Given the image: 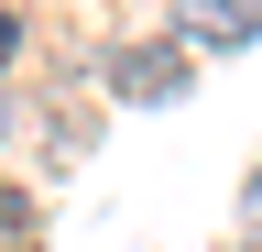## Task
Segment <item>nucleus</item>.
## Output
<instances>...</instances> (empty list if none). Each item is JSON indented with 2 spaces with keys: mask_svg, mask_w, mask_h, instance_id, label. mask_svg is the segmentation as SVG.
Returning a JSON list of instances; mask_svg holds the SVG:
<instances>
[{
  "mask_svg": "<svg viewBox=\"0 0 262 252\" xmlns=\"http://www.w3.org/2000/svg\"><path fill=\"white\" fill-rule=\"evenodd\" d=\"M186 88V44H131L120 55V99H175Z\"/></svg>",
  "mask_w": 262,
  "mask_h": 252,
  "instance_id": "obj_1",
  "label": "nucleus"
},
{
  "mask_svg": "<svg viewBox=\"0 0 262 252\" xmlns=\"http://www.w3.org/2000/svg\"><path fill=\"white\" fill-rule=\"evenodd\" d=\"M251 33H262L251 0H186V44H219L229 55V44H251Z\"/></svg>",
  "mask_w": 262,
  "mask_h": 252,
  "instance_id": "obj_2",
  "label": "nucleus"
},
{
  "mask_svg": "<svg viewBox=\"0 0 262 252\" xmlns=\"http://www.w3.org/2000/svg\"><path fill=\"white\" fill-rule=\"evenodd\" d=\"M11 44H22V22H11V11H0V66H11Z\"/></svg>",
  "mask_w": 262,
  "mask_h": 252,
  "instance_id": "obj_3",
  "label": "nucleus"
},
{
  "mask_svg": "<svg viewBox=\"0 0 262 252\" xmlns=\"http://www.w3.org/2000/svg\"><path fill=\"white\" fill-rule=\"evenodd\" d=\"M0 230H22V198H11V186H0Z\"/></svg>",
  "mask_w": 262,
  "mask_h": 252,
  "instance_id": "obj_4",
  "label": "nucleus"
},
{
  "mask_svg": "<svg viewBox=\"0 0 262 252\" xmlns=\"http://www.w3.org/2000/svg\"><path fill=\"white\" fill-rule=\"evenodd\" d=\"M241 208H251V219H262V176H251V198H241Z\"/></svg>",
  "mask_w": 262,
  "mask_h": 252,
  "instance_id": "obj_5",
  "label": "nucleus"
},
{
  "mask_svg": "<svg viewBox=\"0 0 262 252\" xmlns=\"http://www.w3.org/2000/svg\"><path fill=\"white\" fill-rule=\"evenodd\" d=\"M241 252H262V230H251V241H241Z\"/></svg>",
  "mask_w": 262,
  "mask_h": 252,
  "instance_id": "obj_6",
  "label": "nucleus"
}]
</instances>
